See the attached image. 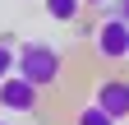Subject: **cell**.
<instances>
[{
	"instance_id": "ba28073f",
	"label": "cell",
	"mask_w": 129,
	"mask_h": 125,
	"mask_svg": "<svg viewBox=\"0 0 129 125\" xmlns=\"http://www.w3.org/2000/svg\"><path fill=\"white\" fill-rule=\"evenodd\" d=\"M120 19H129V0H120Z\"/></svg>"
},
{
	"instance_id": "7a4b0ae2",
	"label": "cell",
	"mask_w": 129,
	"mask_h": 125,
	"mask_svg": "<svg viewBox=\"0 0 129 125\" xmlns=\"http://www.w3.org/2000/svg\"><path fill=\"white\" fill-rule=\"evenodd\" d=\"M92 42H97V56H106V60H124L129 56V19H106V23H97L92 28Z\"/></svg>"
},
{
	"instance_id": "30bf717a",
	"label": "cell",
	"mask_w": 129,
	"mask_h": 125,
	"mask_svg": "<svg viewBox=\"0 0 129 125\" xmlns=\"http://www.w3.org/2000/svg\"><path fill=\"white\" fill-rule=\"evenodd\" d=\"M0 125H5V120H0Z\"/></svg>"
},
{
	"instance_id": "9c48e42d",
	"label": "cell",
	"mask_w": 129,
	"mask_h": 125,
	"mask_svg": "<svg viewBox=\"0 0 129 125\" xmlns=\"http://www.w3.org/2000/svg\"><path fill=\"white\" fill-rule=\"evenodd\" d=\"M83 5H106V0H83Z\"/></svg>"
},
{
	"instance_id": "8992f818",
	"label": "cell",
	"mask_w": 129,
	"mask_h": 125,
	"mask_svg": "<svg viewBox=\"0 0 129 125\" xmlns=\"http://www.w3.org/2000/svg\"><path fill=\"white\" fill-rule=\"evenodd\" d=\"M74 125H120V120L111 116L102 102H92V107H83V111H78V120H74Z\"/></svg>"
},
{
	"instance_id": "3957f363",
	"label": "cell",
	"mask_w": 129,
	"mask_h": 125,
	"mask_svg": "<svg viewBox=\"0 0 129 125\" xmlns=\"http://www.w3.org/2000/svg\"><path fill=\"white\" fill-rule=\"evenodd\" d=\"M0 107L5 111H37V84L23 79V74L0 79Z\"/></svg>"
},
{
	"instance_id": "52a82bcc",
	"label": "cell",
	"mask_w": 129,
	"mask_h": 125,
	"mask_svg": "<svg viewBox=\"0 0 129 125\" xmlns=\"http://www.w3.org/2000/svg\"><path fill=\"white\" fill-rule=\"evenodd\" d=\"M9 74H19V56L9 42H0V79H9Z\"/></svg>"
},
{
	"instance_id": "277c9868",
	"label": "cell",
	"mask_w": 129,
	"mask_h": 125,
	"mask_svg": "<svg viewBox=\"0 0 129 125\" xmlns=\"http://www.w3.org/2000/svg\"><path fill=\"white\" fill-rule=\"evenodd\" d=\"M92 102H102L115 120H124V116H129V84H124V79H106L102 88H97Z\"/></svg>"
},
{
	"instance_id": "6da1fadb",
	"label": "cell",
	"mask_w": 129,
	"mask_h": 125,
	"mask_svg": "<svg viewBox=\"0 0 129 125\" xmlns=\"http://www.w3.org/2000/svg\"><path fill=\"white\" fill-rule=\"evenodd\" d=\"M60 51L55 46H46V42H28V46H19V74L23 79H32L37 88H51L55 79H60Z\"/></svg>"
},
{
	"instance_id": "5b68a950",
	"label": "cell",
	"mask_w": 129,
	"mask_h": 125,
	"mask_svg": "<svg viewBox=\"0 0 129 125\" xmlns=\"http://www.w3.org/2000/svg\"><path fill=\"white\" fill-rule=\"evenodd\" d=\"M78 9H83V0H46V14H51L55 23H69V19H78Z\"/></svg>"
}]
</instances>
